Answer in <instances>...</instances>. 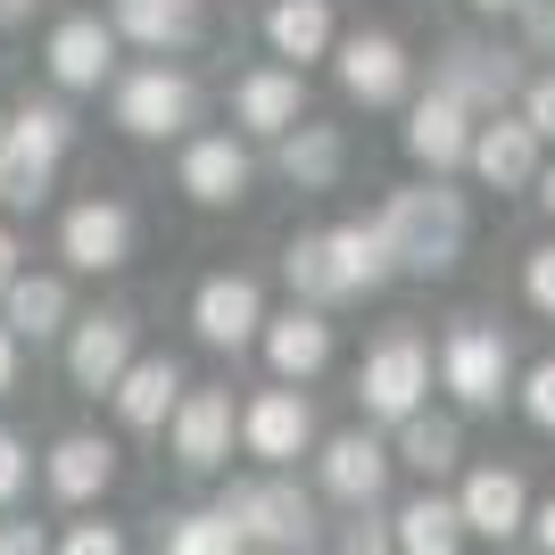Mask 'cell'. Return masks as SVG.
Returning <instances> with one entry per match:
<instances>
[{
    "label": "cell",
    "mask_w": 555,
    "mask_h": 555,
    "mask_svg": "<svg viewBox=\"0 0 555 555\" xmlns=\"http://www.w3.org/2000/svg\"><path fill=\"white\" fill-rule=\"evenodd\" d=\"M232 116H241V133H291L307 125V83L299 67H257L232 83Z\"/></svg>",
    "instance_id": "5bb4252c"
},
{
    "label": "cell",
    "mask_w": 555,
    "mask_h": 555,
    "mask_svg": "<svg viewBox=\"0 0 555 555\" xmlns=\"http://www.w3.org/2000/svg\"><path fill=\"white\" fill-rule=\"evenodd\" d=\"M241 547H249V539L232 531L216 506L208 514H175V522H166V555H241Z\"/></svg>",
    "instance_id": "4dcf8cb0"
},
{
    "label": "cell",
    "mask_w": 555,
    "mask_h": 555,
    "mask_svg": "<svg viewBox=\"0 0 555 555\" xmlns=\"http://www.w3.org/2000/svg\"><path fill=\"white\" fill-rule=\"evenodd\" d=\"M241 539H266V555H299L315 539V506H307L291 481H232L224 506H216Z\"/></svg>",
    "instance_id": "277c9868"
},
{
    "label": "cell",
    "mask_w": 555,
    "mask_h": 555,
    "mask_svg": "<svg viewBox=\"0 0 555 555\" xmlns=\"http://www.w3.org/2000/svg\"><path fill=\"white\" fill-rule=\"evenodd\" d=\"M473 9H489V17H506V9H522V0H473Z\"/></svg>",
    "instance_id": "bcb514c9"
},
{
    "label": "cell",
    "mask_w": 555,
    "mask_h": 555,
    "mask_svg": "<svg viewBox=\"0 0 555 555\" xmlns=\"http://www.w3.org/2000/svg\"><path fill=\"white\" fill-rule=\"evenodd\" d=\"M257 340H266V365H274L282 382H307V373H324V365H332V324L315 315V307H291V315H274Z\"/></svg>",
    "instance_id": "603a6c76"
},
{
    "label": "cell",
    "mask_w": 555,
    "mask_h": 555,
    "mask_svg": "<svg viewBox=\"0 0 555 555\" xmlns=\"http://www.w3.org/2000/svg\"><path fill=\"white\" fill-rule=\"evenodd\" d=\"M199 0H116L108 34L116 42H141V50H191L199 42Z\"/></svg>",
    "instance_id": "44dd1931"
},
{
    "label": "cell",
    "mask_w": 555,
    "mask_h": 555,
    "mask_svg": "<svg viewBox=\"0 0 555 555\" xmlns=\"http://www.w3.org/2000/svg\"><path fill=\"white\" fill-rule=\"evenodd\" d=\"M59 249H67L75 274H116V266L133 257V216L116 208V199H83V208H67V224H59Z\"/></svg>",
    "instance_id": "9c48e42d"
},
{
    "label": "cell",
    "mask_w": 555,
    "mask_h": 555,
    "mask_svg": "<svg viewBox=\"0 0 555 555\" xmlns=\"http://www.w3.org/2000/svg\"><path fill=\"white\" fill-rule=\"evenodd\" d=\"M440 382L473 406V415H481V406H498V398H506V382H514L506 340H498L489 324H456V332H448V348H440Z\"/></svg>",
    "instance_id": "8992f818"
},
{
    "label": "cell",
    "mask_w": 555,
    "mask_h": 555,
    "mask_svg": "<svg viewBox=\"0 0 555 555\" xmlns=\"http://www.w3.org/2000/svg\"><path fill=\"white\" fill-rule=\"evenodd\" d=\"M241 440H249V456L291 464V456H307V440H315V415H307L299 390H266L249 415H241Z\"/></svg>",
    "instance_id": "e0dca14e"
},
{
    "label": "cell",
    "mask_w": 555,
    "mask_h": 555,
    "mask_svg": "<svg viewBox=\"0 0 555 555\" xmlns=\"http://www.w3.org/2000/svg\"><path fill=\"white\" fill-rule=\"evenodd\" d=\"M282 175L299 191H332L340 183V133L332 125H291L282 133Z\"/></svg>",
    "instance_id": "f1b7e54d"
},
{
    "label": "cell",
    "mask_w": 555,
    "mask_h": 555,
    "mask_svg": "<svg viewBox=\"0 0 555 555\" xmlns=\"http://www.w3.org/2000/svg\"><path fill=\"white\" fill-rule=\"evenodd\" d=\"M398 266H390V241H382V224H332L324 232V282L332 299H357V291H382Z\"/></svg>",
    "instance_id": "7c38bea8"
},
{
    "label": "cell",
    "mask_w": 555,
    "mask_h": 555,
    "mask_svg": "<svg viewBox=\"0 0 555 555\" xmlns=\"http://www.w3.org/2000/svg\"><path fill=\"white\" fill-rule=\"evenodd\" d=\"M456 522H464L473 539H514L522 522H531V489H522V473L481 464V473L456 489Z\"/></svg>",
    "instance_id": "8fae6325"
},
{
    "label": "cell",
    "mask_w": 555,
    "mask_h": 555,
    "mask_svg": "<svg viewBox=\"0 0 555 555\" xmlns=\"http://www.w3.org/2000/svg\"><path fill=\"white\" fill-rule=\"evenodd\" d=\"M0 133H9V116H0Z\"/></svg>",
    "instance_id": "7dc6e473"
},
{
    "label": "cell",
    "mask_w": 555,
    "mask_h": 555,
    "mask_svg": "<svg viewBox=\"0 0 555 555\" xmlns=\"http://www.w3.org/2000/svg\"><path fill=\"white\" fill-rule=\"evenodd\" d=\"M108 481H116V448H108V440H92V431H67V440L50 448V489H59L67 506L100 498Z\"/></svg>",
    "instance_id": "484cf974"
},
{
    "label": "cell",
    "mask_w": 555,
    "mask_h": 555,
    "mask_svg": "<svg viewBox=\"0 0 555 555\" xmlns=\"http://www.w3.org/2000/svg\"><path fill=\"white\" fill-rule=\"evenodd\" d=\"M406 75H415V59H406L398 34H348V42H340V92L365 100V108L406 100Z\"/></svg>",
    "instance_id": "ba28073f"
},
{
    "label": "cell",
    "mask_w": 555,
    "mask_h": 555,
    "mask_svg": "<svg viewBox=\"0 0 555 555\" xmlns=\"http://www.w3.org/2000/svg\"><path fill=\"white\" fill-rule=\"evenodd\" d=\"M390 241L398 274H448L464 257V199L456 191H390V208L373 216Z\"/></svg>",
    "instance_id": "6da1fadb"
},
{
    "label": "cell",
    "mask_w": 555,
    "mask_h": 555,
    "mask_svg": "<svg viewBox=\"0 0 555 555\" xmlns=\"http://www.w3.org/2000/svg\"><path fill=\"white\" fill-rule=\"evenodd\" d=\"M522 125H531V141H555V75L522 83Z\"/></svg>",
    "instance_id": "836d02e7"
},
{
    "label": "cell",
    "mask_w": 555,
    "mask_h": 555,
    "mask_svg": "<svg viewBox=\"0 0 555 555\" xmlns=\"http://www.w3.org/2000/svg\"><path fill=\"white\" fill-rule=\"evenodd\" d=\"M75 116L59 100H25L0 133V208H42L50 199V166L67 158Z\"/></svg>",
    "instance_id": "7a4b0ae2"
},
{
    "label": "cell",
    "mask_w": 555,
    "mask_h": 555,
    "mask_svg": "<svg viewBox=\"0 0 555 555\" xmlns=\"http://www.w3.org/2000/svg\"><path fill=\"white\" fill-rule=\"evenodd\" d=\"M0 555H50L42 522H0Z\"/></svg>",
    "instance_id": "74e56055"
},
{
    "label": "cell",
    "mask_w": 555,
    "mask_h": 555,
    "mask_svg": "<svg viewBox=\"0 0 555 555\" xmlns=\"http://www.w3.org/2000/svg\"><path fill=\"white\" fill-rule=\"evenodd\" d=\"M522 34L531 50H555V0H522Z\"/></svg>",
    "instance_id": "f35d334b"
},
{
    "label": "cell",
    "mask_w": 555,
    "mask_h": 555,
    "mask_svg": "<svg viewBox=\"0 0 555 555\" xmlns=\"http://www.w3.org/2000/svg\"><path fill=\"white\" fill-rule=\"evenodd\" d=\"M390 531V555H456L464 547V522H456V498H440V489H423V498H406V506L382 522Z\"/></svg>",
    "instance_id": "cb8c5ba5"
},
{
    "label": "cell",
    "mask_w": 555,
    "mask_h": 555,
    "mask_svg": "<svg viewBox=\"0 0 555 555\" xmlns=\"http://www.w3.org/2000/svg\"><path fill=\"white\" fill-rule=\"evenodd\" d=\"M464 166H473L489 191H522V183H539V141H531L522 116H498V125H473Z\"/></svg>",
    "instance_id": "4fadbf2b"
},
{
    "label": "cell",
    "mask_w": 555,
    "mask_h": 555,
    "mask_svg": "<svg viewBox=\"0 0 555 555\" xmlns=\"http://www.w3.org/2000/svg\"><path fill=\"white\" fill-rule=\"evenodd\" d=\"M191 116H199V83H191V75H175V67H141V75H125V83H116V125H125V133H141V141L183 133Z\"/></svg>",
    "instance_id": "5b68a950"
},
{
    "label": "cell",
    "mask_w": 555,
    "mask_h": 555,
    "mask_svg": "<svg viewBox=\"0 0 555 555\" xmlns=\"http://www.w3.org/2000/svg\"><path fill=\"white\" fill-rule=\"evenodd\" d=\"M324 489L340 506H373L382 489H390V448L373 440V431H340L324 440Z\"/></svg>",
    "instance_id": "d6986e66"
},
{
    "label": "cell",
    "mask_w": 555,
    "mask_h": 555,
    "mask_svg": "<svg viewBox=\"0 0 555 555\" xmlns=\"http://www.w3.org/2000/svg\"><path fill=\"white\" fill-rule=\"evenodd\" d=\"M25 473H34V456H25V440H17V431H0V506H9V498H17V489H25Z\"/></svg>",
    "instance_id": "8d00e7d4"
},
{
    "label": "cell",
    "mask_w": 555,
    "mask_h": 555,
    "mask_svg": "<svg viewBox=\"0 0 555 555\" xmlns=\"http://www.w3.org/2000/svg\"><path fill=\"white\" fill-rule=\"evenodd\" d=\"M9 382H17V340L0 332V398H9Z\"/></svg>",
    "instance_id": "60d3db41"
},
{
    "label": "cell",
    "mask_w": 555,
    "mask_h": 555,
    "mask_svg": "<svg viewBox=\"0 0 555 555\" xmlns=\"http://www.w3.org/2000/svg\"><path fill=\"white\" fill-rule=\"evenodd\" d=\"M522 415H531L539 431H555V357H539V365L522 373Z\"/></svg>",
    "instance_id": "d6a6232c"
},
{
    "label": "cell",
    "mask_w": 555,
    "mask_h": 555,
    "mask_svg": "<svg viewBox=\"0 0 555 555\" xmlns=\"http://www.w3.org/2000/svg\"><path fill=\"white\" fill-rule=\"evenodd\" d=\"M50 75H59L67 92L108 83V75H116V34H108L100 17H67L59 34H50Z\"/></svg>",
    "instance_id": "7402d4cb"
},
{
    "label": "cell",
    "mask_w": 555,
    "mask_h": 555,
    "mask_svg": "<svg viewBox=\"0 0 555 555\" xmlns=\"http://www.w3.org/2000/svg\"><path fill=\"white\" fill-rule=\"evenodd\" d=\"M183 191L199 199V208H232L241 191H249V150L232 133H199L183 150Z\"/></svg>",
    "instance_id": "ffe728a7"
},
{
    "label": "cell",
    "mask_w": 555,
    "mask_h": 555,
    "mask_svg": "<svg viewBox=\"0 0 555 555\" xmlns=\"http://www.w3.org/2000/svg\"><path fill=\"white\" fill-rule=\"evenodd\" d=\"M191 324H199V340H208V348H249L257 332H266V299H257L249 274H216V282H199Z\"/></svg>",
    "instance_id": "30bf717a"
},
{
    "label": "cell",
    "mask_w": 555,
    "mask_h": 555,
    "mask_svg": "<svg viewBox=\"0 0 555 555\" xmlns=\"http://www.w3.org/2000/svg\"><path fill=\"white\" fill-rule=\"evenodd\" d=\"M531 531H539V547H547V555H555V498H547V506H539V514H531Z\"/></svg>",
    "instance_id": "b9f144b4"
},
{
    "label": "cell",
    "mask_w": 555,
    "mask_h": 555,
    "mask_svg": "<svg viewBox=\"0 0 555 555\" xmlns=\"http://www.w3.org/2000/svg\"><path fill=\"white\" fill-rule=\"evenodd\" d=\"M166 423H175V456L191 473H216L232 456V390H183V406Z\"/></svg>",
    "instance_id": "9a60e30c"
},
{
    "label": "cell",
    "mask_w": 555,
    "mask_h": 555,
    "mask_svg": "<svg viewBox=\"0 0 555 555\" xmlns=\"http://www.w3.org/2000/svg\"><path fill=\"white\" fill-rule=\"evenodd\" d=\"M59 555H125V531H116V522H75Z\"/></svg>",
    "instance_id": "e575fe53"
},
{
    "label": "cell",
    "mask_w": 555,
    "mask_h": 555,
    "mask_svg": "<svg viewBox=\"0 0 555 555\" xmlns=\"http://www.w3.org/2000/svg\"><path fill=\"white\" fill-rule=\"evenodd\" d=\"M340 555H390V531H382V522H357V531H348V547Z\"/></svg>",
    "instance_id": "ab89813d"
},
{
    "label": "cell",
    "mask_w": 555,
    "mask_h": 555,
    "mask_svg": "<svg viewBox=\"0 0 555 555\" xmlns=\"http://www.w3.org/2000/svg\"><path fill=\"white\" fill-rule=\"evenodd\" d=\"M183 390H191V382H183V365H175V357H133V365L116 373L108 398H116V415L133 423V431H158V423L183 406Z\"/></svg>",
    "instance_id": "2e32d148"
},
{
    "label": "cell",
    "mask_w": 555,
    "mask_h": 555,
    "mask_svg": "<svg viewBox=\"0 0 555 555\" xmlns=\"http://www.w3.org/2000/svg\"><path fill=\"white\" fill-rule=\"evenodd\" d=\"M440 100H456L464 116L498 108V100L522 92V67H514V50H489V42H448L440 59V83H431Z\"/></svg>",
    "instance_id": "52a82bcc"
},
{
    "label": "cell",
    "mask_w": 555,
    "mask_h": 555,
    "mask_svg": "<svg viewBox=\"0 0 555 555\" xmlns=\"http://www.w3.org/2000/svg\"><path fill=\"white\" fill-rule=\"evenodd\" d=\"M423 390H431V348H423L406 324L382 332V340L365 348V373H357V398H365V415L406 423V415H423Z\"/></svg>",
    "instance_id": "3957f363"
},
{
    "label": "cell",
    "mask_w": 555,
    "mask_h": 555,
    "mask_svg": "<svg viewBox=\"0 0 555 555\" xmlns=\"http://www.w3.org/2000/svg\"><path fill=\"white\" fill-rule=\"evenodd\" d=\"M266 42L282 50V59H324L332 50V0H274L266 9Z\"/></svg>",
    "instance_id": "83f0119b"
},
{
    "label": "cell",
    "mask_w": 555,
    "mask_h": 555,
    "mask_svg": "<svg viewBox=\"0 0 555 555\" xmlns=\"http://www.w3.org/2000/svg\"><path fill=\"white\" fill-rule=\"evenodd\" d=\"M406 150H415L431 175H448V166H464V150H473V116H464L456 100L423 92V100H415V116H406Z\"/></svg>",
    "instance_id": "d4e9b609"
},
{
    "label": "cell",
    "mask_w": 555,
    "mask_h": 555,
    "mask_svg": "<svg viewBox=\"0 0 555 555\" xmlns=\"http://www.w3.org/2000/svg\"><path fill=\"white\" fill-rule=\"evenodd\" d=\"M0 299H9V324H0L9 340H50L67 324V282H50V274H17Z\"/></svg>",
    "instance_id": "4316f807"
},
{
    "label": "cell",
    "mask_w": 555,
    "mask_h": 555,
    "mask_svg": "<svg viewBox=\"0 0 555 555\" xmlns=\"http://www.w3.org/2000/svg\"><path fill=\"white\" fill-rule=\"evenodd\" d=\"M9 282H17V241L0 232V291H9Z\"/></svg>",
    "instance_id": "7bdbcfd3"
},
{
    "label": "cell",
    "mask_w": 555,
    "mask_h": 555,
    "mask_svg": "<svg viewBox=\"0 0 555 555\" xmlns=\"http://www.w3.org/2000/svg\"><path fill=\"white\" fill-rule=\"evenodd\" d=\"M282 274H291V291H299V299L324 315V307H332V282H324V232L291 241V249H282Z\"/></svg>",
    "instance_id": "1f68e13d"
},
{
    "label": "cell",
    "mask_w": 555,
    "mask_h": 555,
    "mask_svg": "<svg viewBox=\"0 0 555 555\" xmlns=\"http://www.w3.org/2000/svg\"><path fill=\"white\" fill-rule=\"evenodd\" d=\"M522 291H531L539 315H555V241H547V249H531V266H522Z\"/></svg>",
    "instance_id": "d590c367"
},
{
    "label": "cell",
    "mask_w": 555,
    "mask_h": 555,
    "mask_svg": "<svg viewBox=\"0 0 555 555\" xmlns=\"http://www.w3.org/2000/svg\"><path fill=\"white\" fill-rule=\"evenodd\" d=\"M539 199H547V216H555V166H547V175H539Z\"/></svg>",
    "instance_id": "f6af8a7d"
},
{
    "label": "cell",
    "mask_w": 555,
    "mask_h": 555,
    "mask_svg": "<svg viewBox=\"0 0 555 555\" xmlns=\"http://www.w3.org/2000/svg\"><path fill=\"white\" fill-rule=\"evenodd\" d=\"M17 17H34V0H0V25H17Z\"/></svg>",
    "instance_id": "ee69618b"
},
{
    "label": "cell",
    "mask_w": 555,
    "mask_h": 555,
    "mask_svg": "<svg viewBox=\"0 0 555 555\" xmlns=\"http://www.w3.org/2000/svg\"><path fill=\"white\" fill-rule=\"evenodd\" d=\"M133 365V315H92V324H75L67 340V373H75V390H116V373Z\"/></svg>",
    "instance_id": "ac0fdd59"
},
{
    "label": "cell",
    "mask_w": 555,
    "mask_h": 555,
    "mask_svg": "<svg viewBox=\"0 0 555 555\" xmlns=\"http://www.w3.org/2000/svg\"><path fill=\"white\" fill-rule=\"evenodd\" d=\"M390 464H415L423 481H440L448 464H456V423L448 415H406L398 423V456Z\"/></svg>",
    "instance_id": "f546056e"
}]
</instances>
